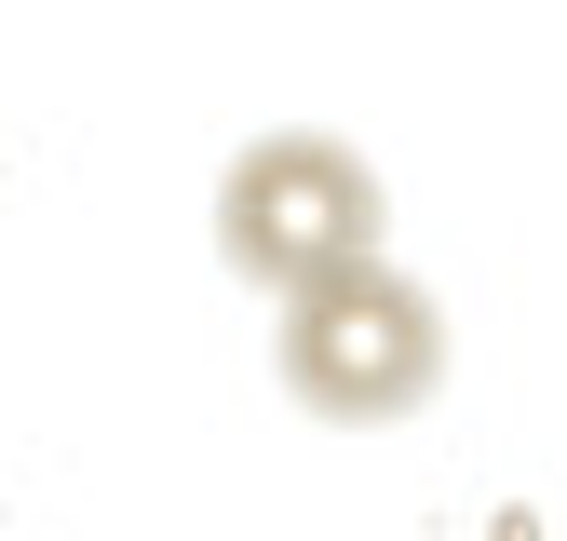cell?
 Listing matches in <instances>:
<instances>
[{"label": "cell", "mask_w": 567, "mask_h": 541, "mask_svg": "<svg viewBox=\"0 0 567 541\" xmlns=\"http://www.w3.org/2000/svg\"><path fill=\"white\" fill-rule=\"evenodd\" d=\"M270 379L298 392L311 420H338V433H392V420H419V406L446 392V312L365 244V257L311 270V285H284Z\"/></svg>", "instance_id": "cell-1"}, {"label": "cell", "mask_w": 567, "mask_h": 541, "mask_svg": "<svg viewBox=\"0 0 567 541\" xmlns=\"http://www.w3.org/2000/svg\"><path fill=\"white\" fill-rule=\"evenodd\" d=\"M392 231V203H379V163L365 150H338V135H311V122H284V135H257V150L217 176V257L244 270V285H311V270H338V257H365Z\"/></svg>", "instance_id": "cell-2"}]
</instances>
